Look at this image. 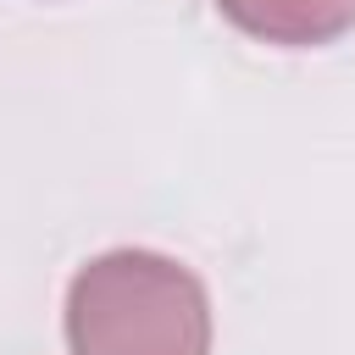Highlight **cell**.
<instances>
[{
	"mask_svg": "<svg viewBox=\"0 0 355 355\" xmlns=\"http://www.w3.org/2000/svg\"><path fill=\"white\" fill-rule=\"evenodd\" d=\"M233 28L266 44H327L355 28V0H216Z\"/></svg>",
	"mask_w": 355,
	"mask_h": 355,
	"instance_id": "cell-2",
	"label": "cell"
},
{
	"mask_svg": "<svg viewBox=\"0 0 355 355\" xmlns=\"http://www.w3.org/2000/svg\"><path fill=\"white\" fill-rule=\"evenodd\" d=\"M67 349L72 355H211L205 283L155 250L94 255L67 288Z\"/></svg>",
	"mask_w": 355,
	"mask_h": 355,
	"instance_id": "cell-1",
	"label": "cell"
}]
</instances>
